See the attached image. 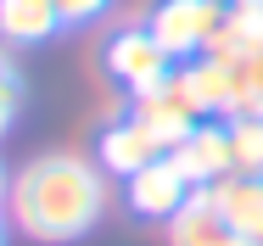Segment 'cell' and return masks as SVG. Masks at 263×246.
<instances>
[{"mask_svg":"<svg viewBox=\"0 0 263 246\" xmlns=\"http://www.w3.org/2000/svg\"><path fill=\"white\" fill-rule=\"evenodd\" d=\"M135 118L157 135L162 146L174 151L196 123H202V112H196V101H191V90L179 84V67H174V79L162 84V90H152V96H135Z\"/></svg>","mask_w":263,"mask_h":246,"instance_id":"7","label":"cell"},{"mask_svg":"<svg viewBox=\"0 0 263 246\" xmlns=\"http://www.w3.org/2000/svg\"><path fill=\"white\" fill-rule=\"evenodd\" d=\"M51 6H56L62 23H96V17L106 11V0H51Z\"/></svg>","mask_w":263,"mask_h":246,"instance_id":"16","label":"cell"},{"mask_svg":"<svg viewBox=\"0 0 263 246\" xmlns=\"http://www.w3.org/2000/svg\"><path fill=\"white\" fill-rule=\"evenodd\" d=\"M208 191L218 201V213L241 230V241H263V174H230Z\"/></svg>","mask_w":263,"mask_h":246,"instance_id":"10","label":"cell"},{"mask_svg":"<svg viewBox=\"0 0 263 246\" xmlns=\"http://www.w3.org/2000/svg\"><path fill=\"white\" fill-rule=\"evenodd\" d=\"M179 84L191 90V101H196V112L202 118H213V112H235V62L230 56H196V62H179Z\"/></svg>","mask_w":263,"mask_h":246,"instance_id":"9","label":"cell"},{"mask_svg":"<svg viewBox=\"0 0 263 246\" xmlns=\"http://www.w3.org/2000/svg\"><path fill=\"white\" fill-rule=\"evenodd\" d=\"M106 213V168L90 157H40L6 185V218L28 241L67 246Z\"/></svg>","mask_w":263,"mask_h":246,"instance_id":"1","label":"cell"},{"mask_svg":"<svg viewBox=\"0 0 263 246\" xmlns=\"http://www.w3.org/2000/svg\"><path fill=\"white\" fill-rule=\"evenodd\" d=\"M17 106H23V79H17V67H11V56L0 50V140H6V129H11V118H17Z\"/></svg>","mask_w":263,"mask_h":246,"instance_id":"15","label":"cell"},{"mask_svg":"<svg viewBox=\"0 0 263 246\" xmlns=\"http://www.w3.org/2000/svg\"><path fill=\"white\" fill-rule=\"evenodd\" d=\"M230 151L235 174H263V112H230Z\"/></svg>","mask_w":263,"mask_h":246,"instance_id":"13","label":"cell"},{"mask_svg":"<svg viewBox=\"0 0 263 246\" xmlns=\"http://www.w3.org/2000/svg\"><path fill=\"white\" fill-rule=\"evenodd\" d=\"M263 40V0H224V28L213 40V56H247Z\"/></svg>","mask_w":263,"mask_h":246,"instance_id":"12","label":"cell"},{"mask_svg":"<svg viewBox=\"0 0 263 246\" xmlns=\"http://www.w3.org/2000/svg\"><path fill=\"white\" fill-rule=\"evenodd\" d=\"M168 246H247L241 230L218 213L213 191H191V201L168 218Z\"/></svg>","mask_w":263,"mask_h":246,"instance_id":"8","label":"cell"},{"mask_svg":"<svg viewBox=\"0 0 263 246\" xmlns=\"http://www.w3.org/2000/svg\"><path fill=\"white\" fill-rule=\"evenodd\" d=\"M157 157H168V146H162L157 135L129 112V118H118V123H106L101 140H96V162H101L112 179H129V174H140L146 162H157Z\"/></svg>","mask_w":263,"mask_h":246,"instance_id":"6","label":"cell"},{"mask_svg":"<svg viewBox=\"0 0 263 246\" xmlns=\"http://www.w3.org/2000/svg\"><path fill=\"white\" fill-rule=\"evenodd\" d=\"M174 162H179V174L196 185V191H208L218 179H230L235 174V151H230V123H196L179 146L168 151Z\"/></svg>","mask_w":263,"mask_h":246,"instance_id":"5","label":"cell"},{"mask_svg":"<svg viewBox=\"0 0 263 246\" xmlns=\"http://www.w3.org/2000/svg\"><path fill=\"white\" fill-rule=\"evenodd\" d=\"M56 28H62V17L51 0H0V34L11 45H40Z\"/></svg>","mask_w":263,"mask_h":246,"instance_id":"11","label":"cell"},{"mask_svg":"<svg viewBox=\"0 0 263 246\" xmlns=\"http://www.w3.org/2000/svg\"><path fill=\"white\" fill-rule=\"evenodd\" d=\"M247 246H263V241H247Z\"/></svg>","mask_w":263,"mask_h":246,"instance_id":"19","label":"cell"},{"mask_svg":"<svg viewBox=\"0 0 263 246\" xmlns=\"http://www.w3.org/2000/svg\"><path fill=\"white\" fill-rule=\"evenodd\" d=\"M6 185H11V179H6V168H0V207H6Z\"/></svg>","mask_w":263,"mask_h":246,"instance_id":"17","label":"cell"},{"mask_svg":"<svg viewBox=\"0 0 263 246\" xmlns=\"http://www.w3.org/2000/svg\"><path fill=\"white\" fill-rule=\"evenodd\" d=\"M235 112H263V40L247 56H235Z\"/></svg>","mask_w":263,"mask_h":246,"instance_id":"14","label":"cell"},{"mask_svg":"<svg viewBox=\"0 0 263 246\" xmlns=\"http://www.w3.org/2000/svg\"><path fill=\"white\" fill-rule=\"evenodd\" d=\"M146 28L174 62H196L213 50L218 28H224V0H157Z\"/></svg>","mask_w":263,"mask_h":246,"instance_id":"2","label":"cell"},{"mask_svg":"<svg viewBox=\"0 0 263 246\" xmlns=\"http://www.w3.org/2000/svg\"><path fill=\"white\" fill-rule=\"evenodd\" d=\"M0 246H6V224H0Z\"/></svg>","mask_w":263,"mask_h":246,"instance_id":"18","label":"cell"},{"mask_svg":"<svg viewBox=\"0 0 263 246\" xmlns=\"http://www.w3.org/2000/svg\"><path fill=\"white\" fill-rule=\"evenodd\" d=\"M174 56L152 40V28H123V34H112V45H106V73L129 90V96H152L162 90L168 79H174Z\"/></svg>","mask_w":263,"mask_h":246,"instance_id":"3","label":"cell"},{"mask_svg":"<svg viewBox=\"0 0 263 246\" xmlns=\"http://www.w3.org/2000/svg\"><path fill=\"white\" fill-rule=\"evenodd\" d=\"M191 191H196V185L179 174V162H174V157H157V162H146L140 174H129V179H123L129 207H135L140 218H162V224L191 201Z\"/></svg>","mask_w":263,"mask_h":246,"instance_id":"4","label":"cell"}]
</instances>
